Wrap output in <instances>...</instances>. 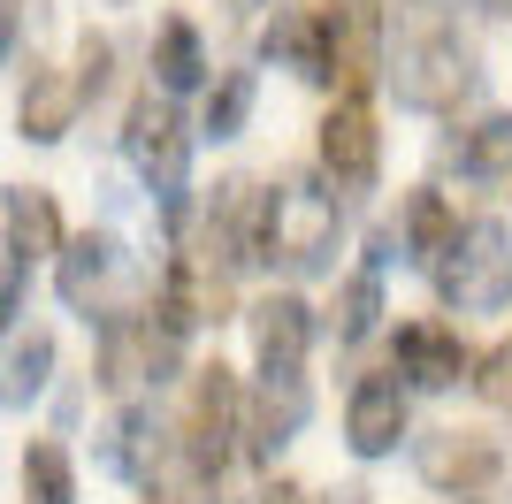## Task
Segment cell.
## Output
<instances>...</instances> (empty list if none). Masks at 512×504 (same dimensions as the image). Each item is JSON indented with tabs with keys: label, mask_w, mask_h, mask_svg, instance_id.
Instances as JSON below:
<instances>
[{
	"label": "cell",
	"mask_w": 512,
	"mask_h": 504,
	"mask_svg": "<svg viewBox=\"0 0 512 504\" xmlns=\"http://www.w3.org/2000/svg\"><path fill=\"white\" fill-rule=\"evenodd\" d=\"M123 153H130V168H138V184L184 222V199H192V123L176 115V100L138 92V100H130V123H123Z\"/></svg>",
	"instance_id": "cell-4"
},
{
	"label": "cell",
	"mask_w": 512,
	"mask_h": 504,
	"mask_svg": "<svg viewBox=\"0 0 512 504\" xmlns=\"http://www.w3.org/2000/svg\"><path fill=\"white\" fill-rule=\"evenodd\" d=\"M260 62L291 69V77H306V84H329V23H321V8L276 0V23L260 31Z\"/></svg>",
	"instance_id": "cell-16"
},
{
	"label": "cell",
	"mask_w": 512,
	"mask_h": 504,
	"mask_svg": "<svg viewBox=\"0 0 512 504\" xmlns=\"http://www.w3.org/2000/svg\"><path fill=\"white\" fill-rule=\"evenodd\" d=\"M253 100H260V84H253V69H222V77L207 84V107H199V138H237V130L253 123Z\"/></svg>",
	"instance_id": "cell-23"
},
{
	"label": "cell",
	"mask_w": 512,
	"mask_h": 504,
	"mask_svg": "<svg viewBox=\"0 0 512 504\" xmlns=\"http://www.w3.org/2000/svg\"><path fill=\"white\" fill-rule=\"evenodd\" d=\"M459 504H474V497H459Z\"/></svg>",
	"instance_id": "cell-35"
},
{
	"label": "cell",
	"mask_w": 512,
	"mask_h": 504,
	"mask_svg": "<svg viewBox=\"0 0 512 504\" xmlns=\"http://www.w3.org/2000/svg\"><path fill=\"white\" fill-rule=\"evenodd\" d=\"M451 161H459V176H474V184H505L512 176V115H482L474 130H459Z\"/></svg>",
	"instance_id": "cell-22"
},
{
	"label": "cell",
	"mask_w": 512,
	"mask_h": 504,
	"mask_svg": "<svg viewBox=\"0 0 512 504\" xmlns=\"http://www.w3.org/2000/svg\"><path fill=\"white\" fill-rule=\"evenodd\" d=\"M482 8H490V16H512V0H482Z\"/></svg>",
	"instance_id": "cell-32"
},
{
	"label": "cell",
	"mask_w": 512,
	"mask_h": 504,
	"mask_svg": "<svg viewBox=\"0 0 512 504\" xmlns=\"http://www.w3.org/2000/svg\"><path fill=\"white\" fill-rule=\"evenodd\" d=\"M237 405H245L237 367H222V359L192 367V398H184L176 451H184V466H192L199 482H222V466H230V451H237Z\"/></svg>",
	"instance_id": "cell-5"
},
{
	"label": "cell",
	"mask_w": 512,
	"mask_h": 504,
	"mask_svg": "<svg viewBox=\"0 0 512 504\" xmlns=\"http://www.w3.org/2000/svg\"><path fill=\"white\" fill-rule=\"evenodd\" d=\"M100 466L130 489H161V474H169V428H161V413L123 398L100 420Z\"/></svg>",
	"instance_id": "cell-10"
},
{
	"label": "cell",
	"mask_w": 512,
	"mask_h": 504,
	"mask_svg": "<svg viewBox=\"0 0 512 504\" xmlns=\"http://www.w3.org/2000/svg\"><path fill=\"white\" fill-rule=\"evenodd\" d=\"M16 123H23L31 146H62L69 130H77V92H69V77L54 62H31V77L16 92Z\"/></svg>",
	"instance_id": "cell-20"
},
{
	"label": "cell",
	"mask_w": 512,
	"mask_h": 504,
	"mask_svg": "<svg viewBox=\"0 0 512 504\" xmlns=\"http://www.w3.org/2000/svg\"><path fill=\"white\" fill-rule=\"evenodd\" d=\"M100 390H115V398H130V390H161V382L184 367V336H169L161 321L138 306V314H115V321H100Z\"/></svg>",
	"instance_id": "cell-6"
},
{
	"label": "cell",
	"mask_w": 512,
	"mask_h": 504,
	"mask_svg": "<svg viewBox=\"0 0 512 504\" xmlns=\"http://www.w3.org/2000/svg\"><path fill=\"white\" fill-rule=\"evenodd\" d=\"M199 268L214 275H237L260 260V184L253 176H222L207 199V214H199V245H192Z\"/></svg>",
	"instance_id": "cell-8"
},
{
	"label": "cell",
	"mask_w": 512,
	"mask_h": 504,
	"mask_svg": "<svg viewBox=\"0 0 512 504\" xmlns=\"http://www.w3.org/2000/svg\"><path fill=\"white\" fill-rule=\"evenodd\" d=\"M54 283H62V298L77 306V314H100V321H115V314H138V306H123V283H130V252L115 245L107 230H85V237H69L62 252H54Z\"/></svg>",
	"instance_id": "cell-7"
},
{
	"label": "cell",
	"mask_w": 512,
	"mask_h": 504,
	"mask_svg": "<svg viewBox=\"0 0 512 504\" xmlns=\"http://www.w3.org/2000/svg\"><path fill=\"white\" fill-rule=\"evenodd\" d=\"M16 31H23V0H0V62L16 54Z\"/></svg>",
	"instance_id": "cell-29"
},
{
	"label": "cell",
	"mask_w": 512,
	"mask_h": 504,
	"mask_svg": "<svg viewBox=\"0 0 512 504\" xmlns=\"http://www.w3.org/2000/svg\"><path fill=\"white\" fill-rule=\"evenodd\" d=\"M321 176L337 191H375V176H383V130H375V107L367 100H337L321 115Z\"/></svg>",
	"instance_id": "cell-11"
},
{
	"label": "cell",
	"mask_w": 512,
	"mask_h": 504,
	"mask_svg": "<svg viewBox=\"0 0 512 504\" xmlns=\"http://www.w3.org/2000/svg\"><path fill=\"white\" fill-rule=\"evenodd\" d=\"M230 8H237V16H253V8H260V0H230Z\"/></svg>",
	"instance_id": "cell-33"
},
{
	"label": "cell",
	"mask_w": 512,
	"mask_h": 504,
	"mask_svg": "<svg viewBox=\"0 0 512 504\" xmlns=\"http://www.w3.org/2000/svg\"><path fill=\"white\" fill-rule=\"evenodd\" d=\"M306 413H314L306 375H260L253 390H245V405H237V443H245V459H276L283 443L306 428Z\"/></svg>",
	"instance_id": "cell-12"
},
{
	"label": "cell",
	"mask_w": 512,
	"mask_h": 504,
	"mask_svg": "<svg viewBox=\"0 0 512 504\" xmlns=\"http://www.w3.org/2000/svg\"><path fill=\"white\" fill-rule=\"evenodd\" d=\"M207 84H214V62H207L199 23L169 16L161 31H153V84H146V92H161V100H192V92H207Z\"/></svg>",
	"instance_id": "cell-19"
},
{
	"label": "cell",
	"mask_w": 512,
	"mask_h": 504,
	"mask_svg": "<svg viewBox=\"0 0 512 504\" xmlns=\"http://www.w3.org/2000/svg\"><path fill=\"white\" fill-rule=\"evenodd\" d=\"M451 230H459V214H451V199L436 184H413L406 207H398V260H413V268H436V252L451 245Z\"/></svg>",
	"instance_id": "cell-21"
},
{
	"label": "cell",
	"mask_w": 512,
	"mask_h": 504,
	"mask_svg": "<svg viewBox=\"0 0 512 504\" xmlns=\"http://www.w3.org/2000/svg\"><path fill=\"white\" fill-rule=\"evenodd\" d=\"M107 8H130V0H107Z\"/></svg>",
	"instance_id": "cell-34"
},
{
	"label": "cell",
	"mask_w": 512,
	"mask_h": 504,
	"mask_svg": "<svg viewBox=\"0 0 512 504\" xmlns=\"http://www.w3.org/2000/svg\"><path fill=\"white\" fill-rule=\"evenodd\" d=\"M16 314H23V268L8 260V245H0V336L16 329Z\"/></svg>",
	"instance_id": "cell-28"
},
{
	"label": "cell",
	"mask_w": 512,
	"mask_h": 504,
	"mask_svg": "<svg viewBox=\"0 0 512 504\" xmlns=\"http://www.w3.org/2000/svg\"><path fill=\"white\" fill-rule=\"evenodd\" d=\"M474 390L497 405V413H512V336L497 344V352H482L474 359Z\"/></svg>",
	"instance_id": "cell-27"
},
{
	"label": "cell",
	"mask_w": 512,
	"mask_h": 504,
	"mask_svg": "<svg viewBox=\"0 0 512 504\" xmlns=\"http://www.w3.org/2000/svg\"><path fill=\"white\" fill-rule=\"evenodd\" d=\"M260 504H314V489H299V482H283V474H276V482L260 489Z\"/></svg>",
	"instance_id": "cell-30"
},
{
	"label": "cell",
	"mask_w": 512,
	"mask_h": 504,
	"mask_svg": "<svg viewBox=\"0 0 512 504\" xmlns=\"http://www.w3.org/2000/svg\"><path fill=\"white\" fill-rule=\"evenodd\" d=\"M245 336H253L260 375H299L306 352H314V306L299 291H268L245 306Z\"/></svg>",
	"instance_id": "cell-13"
},
{
	"label": "cell",
	"mask_w": 512,
	"mask_h": 504,
	"mask_svg": "<svg viewBox=\"0 0 512 504\" xmlns=\"http://www.w3.org/2000/svg\"><path fill=\"white\" fill-rule=\"evenodd\" d=\"M54 359H62V344H54V329H8L0 336V405L8 413H31V398H46V382H54Z\"/></svg>",
	"instance_id": "cell-18"
},
{
	"label": "cell",
	"mask_w": 512,
	"mask_h": 504,
	"mask_svg": "<svg viewBox=\"0 0 512 504\" xmlns=\"http://www.w3.org/2000/svg\"><path fill=\"white\" fill-rule=\"evenodd\" d=\"M428 275H436V298L451 314H505L512 306V230L490 222V214L459 222Z\"/></svg>",
	"instance_id": "cell-3"
},
{
	"label": "cell",
	"mask_w": 512,
	"mask_h": 504,
	"mask_svg": "<svg viewBox=\"0 0 512 504\" xmlns=\"http://www.w3.org/2000/svg\"><path fill=\"white\" fill-rule=\"evenodd\" d=\"M390 375H398V390H451L459 375H474V352L467 336L444 329V321H406L398 329V344H390Z\"/></svg>",
	"instance_id": "cell-14"
},
{
	"label": "cell",
	"mask_w": 512,
	"mask_h": 504,
	"mask_svg": "<svg viewBox=\"0 0 512 504\" xmlns=\"http://www.w3.org/2000/svg\"><path fill=\"white\" fill-rule=\"evenodd\" d=\"M375 321H383V275H344L337 283V306H329V329H337V344H367L375 336Z\"/></svg>",
	"instance_id": "cell-25"
},
{
	"label": "cell",
	"mask_w": 512,
	"mask_h": 504,
	"mask_svg": "<svg viewBox=\"0 0 512 504\" xmlns=\"http://www.w3.org/2000/svg\"><path fill=\"white\" fill-rule=\"evenodd\" d=\"M344 443H352V459H390L406 443V390H398L390 367L352 382V398H344Z\"/></svg>",
	"instance_id": "cell-15"
},
{
	"label": "cell",
	"mask_w": 512,
	"mask_h": 504,
	"mask_svg": "<svg viewBox=\"0 0 512 504\" xmlns=\"http://www.w3.org/2000/svg\"><path fill=\"white\" fill-rule=\"evenodd\" d=\"M413 466H421V482L444 489V497H482V489L505 474V451H497V436H482V428H428V436L413 443Z\"/></svg>",
	"instance_id": "cell-9"
},
{
	"label": "cell",
	"mask_w": 512,
	"mask_h": 504,
	"mask_svg": "<svg viewBox=\"0 0 512 504\" xmlns=\"http://www.w3.org/2000/svg\"><path fill=\"white\" fill-rule=\"evenodd\" d=\"M383 77L398 92V107H413V115H459V100H474L482 54L459 31L451 0H398L383 39Z\"/></svg>",
	"instance_id": "cell-1"
},
{
	"label": "cell",
	"mask_w": 512,
	"mask_h": 504,
	"mask_svg": "<svg viewBox=\"0 0 512 504\" xmlns=\"http://www.w3.org/2000/svg\"><path fill=\"white\" fill-rule=\"evenodd\" d=\"M0 245H8V260L16 268H31V260H54V252L69 245V230H62V207H54V191H39V184H8L0 191Z\"/></svg>",
	"instance_id": "cell-17"
},
{
	"label": "cell",
	"mask_w": 512,
	"mask_h": 504,
	"mask_svg": "<svg viewBox=\"0 0 512 504\" xmlns=\"http://www.w3.org/2000/svg\"><path fill=\"white\" fill-rule=\"evenodd\" d=\"M337 245H344V199L321 168L283 176V184L260 191V260L268 268L283 260L291 275H329L337 268Z\"/></svg>",
	"instance_id": "cell-2"
},
{
	"label": "cell",
	"mask_w": 512,
	"mask_h": 504,
	"mask_svg": "<svg viewBox=\"0 0 512 504\" xmlns=\"http://www.w3.org/2000/svg\"><path fill=\"white\" fill-rule=\"evenodd\" d=\"M107 77H115V46H107V31H85L77 39V77H69V92H77V107L100 100Z\"/></svg>",
	"instance_id": "cell-26"
},
{
	"label": "cell",
	"mask_w": 512,
	"mask_h": 504,
	"mask_svg": "<svg viewBox=\"0 0 512 504\" xmlns=\"http://www.w3.org/2000/svg\"><path fill=\"white\" fill-rule=\"evenodd\" d=\"M329 504H375V497H367L360 482H344V489H329Z\"/></svg>",
	"instance_id": "cell-31"
},
{
	"label": "cell",
	"mask_w": 512,
	"mask_h": 504,
	"mask_svg": "<svg viewBox=\"0 0 512 504\" xmlns=\"http://www.w3.org/2000/svg\"><path fill=\"white\" fill-rule=\"evenodd\" d=\"M23 504H77V459L54 436L23 451Z\"/></svg>",
	"instance_id": "cell-24"
}]
</instances>
